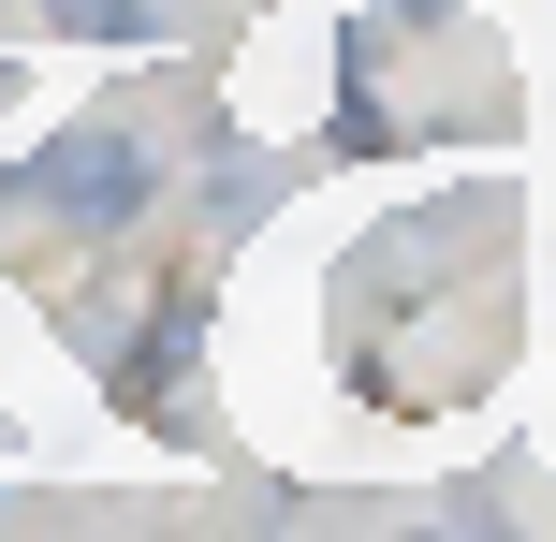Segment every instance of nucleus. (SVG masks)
Masks as SVG:
<instances>
[]
</instances>
